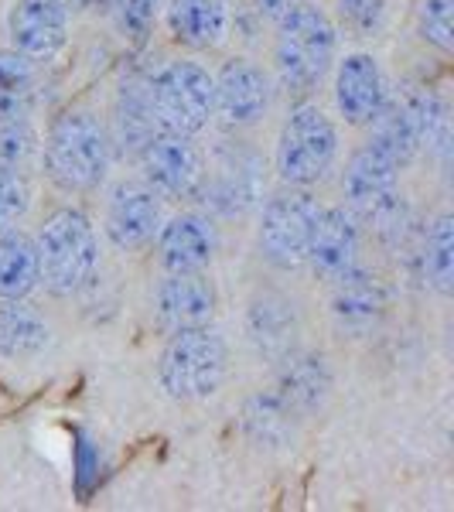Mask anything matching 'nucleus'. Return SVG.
<instances>
[{"label": "nucleus", "instance_id": "aec40b11", "mask_svg": "<svg viewBox=\"0 0 454 512\" xmlns=\"http://www.w3.org/2000/svg\"><path fill=\"white\" fill-rule=\"evenodd\" d=\"M168 28L185 48H216L229 31L226 0H171Z\"/></svg>", "mask_w": 454, "mask_h": 512}, {"label": "nucleus", "instance_id": "0eeeda50", "mask_svg": "<svg viewBox=\"0 0 454 512\" xmlns=\"http://www.w3.org/2000/svg\"><path fill=\"white\" fill-rule=\"evenodd\" d=\"M321 216L318 198L304 188H287L274 195L263 209L260 222V250L274 267H301L308 260V246Z\"/></svg>", "mask_w": 454, "mask_h": 512}, {"label": "nucleus", "instance_id": "20e7f679", "mask_svg": "<svg viewBox=\"0 0 454 512\" xmlns=\"http://www.w3.org/2000/svg\"><path fill=\"white\" fill-rule=\"evenodd\" d=\"M158 379L161 390L178 403L209 400L226 379V345L209 325L171 332L158 362Z\"/></svg>", "mask_w": 454, "mask_h": 512}, {"label": "nucleus", "instance_id": "c85d7f7f", "mask_svg": "<svg viewBox=\"0 0 454 512\" xmlns=\"http://www.w3.org/2000/svg\"><path fill=\"white\" fill-rule=\"evenodd\" d=\"M28 205H31L28 178L21 175V168L0 164V233L18 226L24 212H28Z\"/></svg>", "mask_w": 454, "mask_h": 512}, {"label": "nucleus", "instance_id": "9b49d317", "mask_svg": "<svg viewBox=\"0 0 454 512\" xmlns=\"http://www.w3.org/2000/svg\"><path fill=\"white\" fill-rule=\"evenodd\" d=\"M396 164L376 144H366L345 171V198L349 209L369 219H386L396 209Z\"/></svg>", "mask_w": 454, "mask_h": 512}, {"label": "nucleus", "instance_id": "6e6552de", "mask_svg": "<svg viewBox=\"0 0 454 512\" xmlns=\"http://www.w3.org/2000/svg\"><path fill=\"white\" fill-rule=\"evenodd\" d=\"M144 181L161 198H195L205 175V154L188 134L175 130H154L140 147Z\"/></svg>", "mask_w": 454, "mask_h": 512}, {"label": "nucleus", "instance_id": "c756f323", "mask_svg": "<svg viewBox=\"0 0 454 512\" xmlns=\"http://www.w3.org/2000/svg\"><path fill=\"white\" fill-rule=\"evenodd\" d=\"M110 4H113V14H117V24H120L123 35H130L137 41H144L151 35L161 0H110Z\"/></svg>", "mask_w": 454, "mask_h": 512}, {"label": "nucleus", "instance_id": "2f4dec72", "mask_svg": "<svg viewBox=\"0 0 454 512\" xmlns=\"http://www.w3.org/2000/svg\"><path fill=\"white\" fill-rule=\"evenodd\" d=\"M338 11L356 31H373L383 21L386 0H338Z\"/></svg>", "mask_w": 454, "mask_h": 512}, {"label": "nucleus", "instance_id": "473e14b6", "mask_svg": "<svg viewBox=\"0 0 454 512\" xmlns=\"http://www.w3.org/2000/svg\"><path fill=\"white\" fill-rule=\"evenodd\" d=\"M291 4H297V0H253L257 14H260V18H267V21H277Z\"/></svg>", "mask_w": 454, "mask_h": 512}, {"label": "nucleus", "instance_id": "39448f33", "mask_svg": "<svg viewBox=\"0 0 454 512\" xmlns=\"http://www.w3.org/2000/svg\"><path fill=\"white\" fill-rule=\"evenodd\" d=\"M151 99L158 127L188 137L202 134L216 113V86H212L209 69L188 59L164 65L151 79Z\"/></svg>", "mask_w": 454, "mask_h": 512}, {"label": "nucleus", "instance_id": "2eb2a0df", "mask_svg": "<svg viewBox=\"0 0 454 512\" xmlns=\"http://www.w3.org/2000/svg\"><path fill=\"white\" fill-rule=\"evenodd\" d=\"M383 99H386V79L373 55H366V52L345 55L335 76L338 113H342L352 127H366V123H373Z\"/></svg>", "mask_w": 454, "mask_h": 512}, {"label": "nucleus", "instance_id": "1a4fd4ad", "mask_svg": "<svg viewBox=\"0 0 454 512\" xmlns=\"http://www.w3.org/2000/svg\"><path fill=\"white\" fill-rule=\"evenodd\" d=\"M7 35L14 52L24 59H55L69 38V7L65 0H18L7 18Z\"/></svg>", "mask_w": 454, "mask_h": 512}, {"label": "nucleus", "instance_id": "423d86ee", "mask_svg": "<svg viewBox=\"0 0 454 512\" xmlns=\"http://www.w3.org/2000/svg\"><path fill=\"white\" fill-rule=\"evenodd\" d=\"M338 154V134L318 106H301L287 117L277 140V171L287 185L308 188L325 178Z\"/></svg>", "mask_w": 454, "mask_h": 512}, {"label": "nucleus", "instance_id": "f3484780", "mask_svg": "<svg viewBox=\"0 0 454 512\" xmlns=\"http://www.w3.org/2000/svg\"><path fill=\"white\" fill-rule=\"evenodd\" d=\"M260 171V161L250 158V154H222L216 171L205 168L195 195H205V205H212V209L236 216V212H246L250 205H257Z\"/></svg>", "mask_w": 454, "mask_h": 512}, {"label": "nucleus", "instance_id": "f8f14e48", "mask_svg": "<svg viewBox=\"0 0 454 512\" xmlns=\"http://www.w3.org/2000/svg\"><path fill=\"white\" fill-rule=\"evenodd\" d=\"M216 304V287L202 270H195V274H168L161 280L158 294H154V311H158L161 328H168V332L212 325Z\"/></svg>", "mask_w": 454, "mask_h": 512}, {"label": "nucleus", "instance_id": "ddd939ff", "mask_svg": "<svg viewBox=\"0 0 454 512\" xmlns=\"http://www.w3.org/2000/svg\"><path fill=\"white\" fill-rule=\"evenodd\" d=\"M212 86H216V113L229 127H253L270 106L267 76L246 59L222 65L219 76H212Z\"/></svg>", "mask_w": 454, "mask_h": 512}, {"label": "nucleus", "instance_id": "a211bd4d", "mask_svg": "<svg viewBox=\"0 0 454 512\" xmlns=\"http://www.w3.org/2000/svg\"><path fill=\"white\" fill-rule=\"evenodd\" d=\"M332 318L342 332L349 335H362L376 325L379 315L386 308V294H383V284L366 274V270L352 267L345 270L342 277L332 280Z\"/></svg>", "mask_w": 454, "mask_h": 512}, {"label": "nucleus", "instance_id": "5701e85b", "mask_svg": "<svg viewBox=\"0 0 454 512\" xmlns=\"http://www.w3.org/2000/svg\"><path fill=\"white\" fill-rule=\"evenodd\" d=\"M48 345V321L24 297L0 301V355L4 359H31Z\"/></svg>", "mask_w": 454, "mask_h": 512}, {"label": "nucleus", "instance_id": "7c9ffc66", "mask_svg": "<svg viewBox=\"0 0 454 512\" xmlns=\"http://www.w3.org/2000/svg\"><path fill=\"white\" fill-rule=\"evenodd\" d=\"M420 35L441 52H451L454 28H451V0H424L420 4Z\"/></svg>", "mask_w": 454, "mask_h": 512}, {"label": "nucleus", "instance_id": "cd10ccee", "mask_svg": "<svg viewBox=\"0 0 454 512\" xmlns=\"http://www.w3.org/2000/svg\"><path fill=\"white\" fill-rule=\"evenodd\" d=\"M424 267H427V277H431V284L437 291L451 294V284H454V222H451V216H437V222L431 226Z\"/></svg>", "mask_w": 454, "mask_h": 512}, {"label": "nucleus", "instance_id": "9d476101", "mask_svg": "<svg viewBox=\"0 0 454 512\" xmlns=\"http://www.w3.org/2000/svg\"><path fill=\"white\" fill-rule=\"evenodd\" d=\"M161 229V195L147 181H120L106 202V236L120 250L147 246Z\"/></svg>", "mask_w": 454, "mask_h": 512}, {"label": "nucleus", "instance_id": "f257e3e1", "mask_svg": "<svg viewBox=\"0 0 454 512\" xmlns=\"http://www.w3.org/2000/svg\"><path fill=\"white\" fill-rule=\"evenodd\" d=\"M338 35L335 24L311 0H297L277 18V45L274 62L284 89L291 93H311L328 76L335 62Z\"/></svg>", "mask_w": 454, "mask_h": 512}, {"label": "nucleus", "instance_id": "bb28decb", "mask_svg": "<svg viewBox=\"0 0 454 512\" xmlns=\"http://www.w3.org/2000/svg\"><path fill=\"white\" fill-rule=\"evenodd\" d=\"M294 414L277 400L274 390L270 393H260L257 400L250 403L246 410V431L253 434L257 444H284L287 434L294 431Z\"/></svg>", "mask_w": 454, "mask_h": 512}, {"label": "nucleus", "instance_id": "412c9836", "mask_svg": "<svg viewBox=\"0 0 454 512\" xmlns=\"http://www.w3.org/2000/svg\"><path fill=\"white\" fill-rule=\"evenodd\" d=\"M325 390H328V369L325 362L308 355V359H297L291 352L284 359V373H280L277 386H274V396L284 403L291 414L301 420L304 414L318 407L325 400Z\"/></svg>", "mask_w": 454, "mask_h": 512}, {"label": "nucleus", "instance_id": "4be33fe9", "mask_svg": "<svg viewBox=\"0 0 454 512\" xmlns=\"http://www.w3.org/2000/svg\"><path fill=\"white\" fill-rule=\"evenodd\" d=\"M38 243L21 229L0 233V301L28 297L38 287Z\"/></svg>", "mask_w": 454, "mask_h": 512}, {"label": "nucleus", "instance_id": "393cba45", "mask_svg": "<svg viewBox=\"0 0 454 512\" xmlns=\"http://www.w3.org/2000/svg\"><path fill=\"white\" fill-rule=\"evenodd\" d=\"M35 62L18 52H0V120H31Z\"/></svg>", "mask_w": 454, "mask_h": 512}, {"label": "nucleus", "instance_id": "6ab92c4d", "mask_svg": "<svg viewBox=\"0 0 454 512\" xmlns=\"http://www.w3.org/2000/svg\"><path fill=\"white\" fill-rule=\"evenodd\" d=\"M246 332H250V342L257 345L260 355L284 362L294 352V338H297L294 304L280 294L257 297L250 304V315H246Z\"/></svg>", "mask_w": 454, "mask_h": 512}, {"label": "nucleus", "instance_id": "dca6fc26", "mask_svg": "<svg viewBox=\"0 0 454 512\" xmlns=\"http://www.w3.org/2000/svg\"><path fill=\"white\" fill-rule=\"evenodd\" d=\"M158 253L168 274H195L205 270L216 256V229L205 216L185 212L158 229Z\"/></svg>", "mask_w": 454, "mask_h": 512}, {"label": "nucleus", "instance_id": "7ed1b4c3", "mask_svg": "<svg viewBox=\"0 0 454 512\" xmlns=\"http://www.w3.org/2000/svg\"><path fill=\"white\" fill-rule=\"evenodd\" d=\"M110 168V140L89 113H65L45 137V175L62 192H93Z\"/></svg>", "mask_w": 454, "mask_h": 512}, {"label": "nucleus", "instance_id": "a878e982", "mask_svg": "<svg viewBox=\"0 0 454 512\" xmlns=\"http://www.w3.org/2000/svg\"><path fill=\"white\" fill-rule=\"evenodd\" d=\"M117 123H120V140L123 147H144V140L154 134L158 127V117H154V99H151V82H127L120 93V110H117Z\"/></svg>", "mask_w": 454, "mask_h": 512}, {"label": "nucleus", "instance_id": "4468645a", "mask_svg": "<svg viewBox=\"0 0 454 512\" xmlns=\"http://www.w3.org/2000/svg\"><path fill=\"white\" fill-rule=\"evenodd\" d=\"M356 256H359V219L352 209H321L315 236H311L308 246V260L311 270L321 280H338L345 270L356 267Z\"/></svg>", "mask_w": 454, "mask_h": 512}, {"label": "nucleus", "instance_id": "f03ea898", "mask_svg": "<svg viewBox=\"0 0 454 512\" xmlns=\"http://www.w3.org/2000/svg\"><path fill=\"white\" fill-rule=\"evenodd\" d=\"M99 267L96 229L86 212L59 209L38 236V274L55 297H72Z\"/></svg>", "mask_w": 454, "mask_h": 512}, {"label": "nucleus", "instance_id": "72a5a7b5", "mask_svg": "<svg viewBox=\"0 0 454 512\" xmlns=\"http://www.w3.org/2000/svg\"><path fill=\"white\" fill-rule=\"evenodd\" d=\"M72 4H76L79 11H99V7H106L110 0H72Z\"/></svg>", "mask_w": 454, "mask_h": 512}, {"label": "nucleus", "instance_id": "b1692460", "mask_svg": "<svg viewBox=\"0 0 454 512\" xmlns=\"http://www.w3.org/2000/svg\"><path fill=\"white\" fill-rule=\"evenodd\" d=\"M369 127H373V140H369V144H376L383 154H390L396 164H407L417 154L420 140H417L414 120H410L407 103H403V99L386 96Z\"/></svg>", "mask_w": 454, "mask_h": 512}]
</instances>
